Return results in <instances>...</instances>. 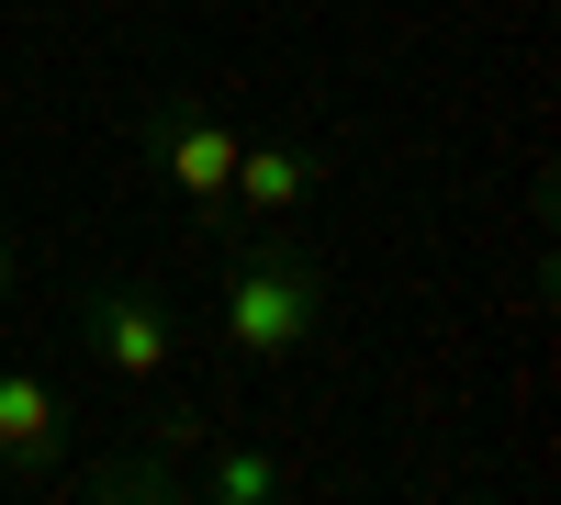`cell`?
<instances>
[{"instance_id": "cell-4", "label": "cell", "mask_w": 561, "mask_h": 505, "mask_svg": "<svg viewBox=\"0 0 561 505\" xmlns=\"http://www.w3.org/2000/svg\"><path fill=\"white\" fill-rule=\"evenodd\" d=\"M79 438V404L68 382L45 371L34 348H0V483H45Z\"/></svg>"}, {"instance_id": "cell-5", "label": "cell", "mask_w": 561, "mask_h": 505, "mask_svg": "<svg viewBox=\"0 0 561 505\" xmlns=\"http://www.w3.org/2000/svg\"><path fill=\"white\" fill-rule=\"evenodd\" d=\"M314 180H325V158L304 147V135H237V180H225V214H237L248 237H259V225H280V214L314 192Z\"/></svg>"}, {"instance_id": "cell-6", "label": "cell", "mask_w": 561, "mask_h": 505, "mask_svg": "<svg viewBox=\"0 0 561 505\" xmlns=\"http://www.w3.org/2000/svg\"><path fill=\"white\" fill-rule=\"evenodd\" d=\"M192 483L225 494V505H270V494H293V461H270V449H214Z\"/></svg>"}, {"instance_id": "cell-9", "label": "cell", "mask_w": 561, "mask_h": 505, "mask_svg": "<svg viewBox=\"0 0 561 505\" xmlns=\"http://www.w3.org/2000/svg\"><path fill=\"white\" fill-rule=\"evenodd\" d=\"M0 494H12V483H0Z\"/></svg>"}, {"instance_id": "cell-7", "label": "cell", "mask_w": 561, "mask_h": 505, "mask_svg": "<svg viewBox=\"0 0 561 505\" xmlns=\"http://www.w3.org/2000/svg\"><path fill=\"white\" fill-rule=\"evenodd\" d=\"M90 494H180V472H169V461H102Z\"/></svg>"}, {"instance_id": "cell-8", "label": "cell", "mask_w": 561, "mask_h": 505, "mask_svg": "<svg viewBox=\"0 0 561 505\" xmlns=\"http://www.w3.org/2000/svg\"><path fill=\"white\" fill-rule=\"evenodd\" d=\"M12 269H23V248H12V225H0V292H12Z\"/></svg>"}, {"instance_id": "cell-3", "label": "cell", "mask_w": 561, "mask_h": 505, "mask_svg": "<svg viewBox=\"0 0 561 505\" xmlns=\"http://www.w3.org/2000/svg\"><path fill=\"white\" fill-rule=\"evenodd\" d=\"M79 337H90V359H102L124 393H158L180 371V326H169L158 282H90L79 292Z\"/></svg>"}, {"instance_id": "cell-2", "label": "cell", "mask_w": 561, "mask_h": 505, "mask_svg": "<svg viewBox=\"0 0 561 505\" xmlns=\"http://www.w3.org/2000/svg\"><path fill=\"white\" fill-rule=\"evenodd\" d=\"M135 158H158V180L192 203L203 237H225V180H237V124H225L203 90H158L135 113Z\"/></svg>"}, {"instance_id": "cell-1", "label": "cell", "mask_w": 561, "mask_h": 505, "mask_svg": "<svg viewBox=\"0 0 561 505\" xmlns=\"http://www.w3.org/2000/svg\"><path fill=\"white\" fill-rule=\"evenodd\" d=\"M214 314H225V348H237L248 371H270V359H293V348L325 326V269H314L304 248H280V225H259V237L225 248Z\"/></svg>"}]
</instances>
